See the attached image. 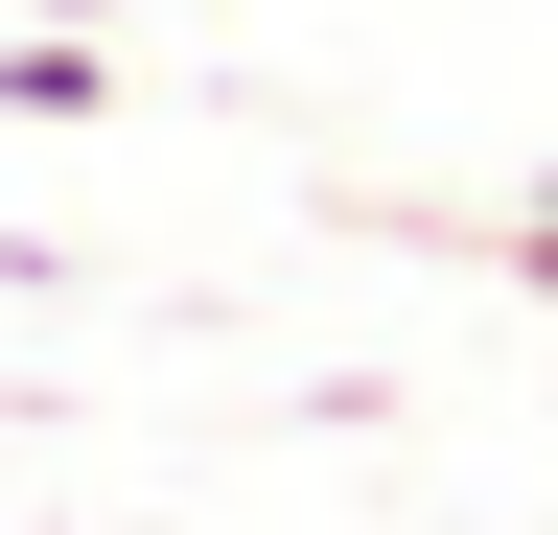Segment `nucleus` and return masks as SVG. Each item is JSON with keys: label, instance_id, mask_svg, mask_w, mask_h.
Masks as SVG:
<instances>
[{"label": "nucleus", "instance_id": "2", "mask_svg": "<svg viewBox=\"0 0 558 535\" xmlns=\"http://www.w3.org/2000/svg\"><path fill=\"white\" fill-rule=\"evenodd\" d=\"M512 280H558V186H535V210H512Z\"/></svg>", "mask_w": 558, "mask_h": 535}, {"label": "nucleus", "instance_id": "3", "mask_svg": "<svg viewBox=\"0 0 558 535\" xmlns=\"http://www.w3.org/2000/svg\"><path fill=\"white\" fill-rule=\"evenodd\" d=\"M70 24H117V0H70Z\"/></svg>", "mask_w": 558, "mask_h": 535}, {"label": "nucleus", "instance_id": "1", "mask_svg": "<svg viewBox=\"0 0 558 535\" xmlns=\"http://www.w3.org/2000/svg\"><path fill=\"white\" fill-rule=\"evenodd\" d=\"M0 117H117V47L94 24H24V47H0Z\"/></svg>", "mask_w": 558, "mask_h": 535}]
</instances>
